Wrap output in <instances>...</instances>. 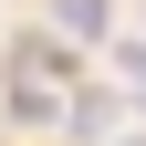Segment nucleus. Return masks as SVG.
<instances>
[{"instance_id": "obj_1", "label": "nucleus", "mask_w": 146, "mask_h": 146, "mask_svg": "<svg viewBox=\"0 0 146 146\" xmlns=\"http://www.w3.org/2000/svg\"><path fill=\"white\" fill-rule=\"evenodd\" d=\"M52 94H63L52 42H21V52H11V115H21V125H52Z\"/></svg>"}, {"instance_id": "obj_2", "label": "nucleus", "mask_w": 146, "mask_h": 146, "mask_svg": "<svg viewBox=\"0 0 146 146\" xmlns=\"http://www.w3.org/2000/svg\"><path fill=\"white\" fill-rule=\"evenodd\" d=\"M104 21H115L104 0H52V31H73V42H104Z\"/></svg>"}, {"instance_id": "obj_3", "label": "nucleus", "mask_w": 146, "mask_h": 146, "mask_svg": "<svg viewBox=\"0 0 146 146\" xmlns=\"http://www.w3.org/2000/svg\"><path fill=\"white\" fill-rule=\"evenodd\" d=\"M104 125H115V104H104V94H73V104H63V136H84V146H94Z\"/></svg>"}, {"instance_id": "obj_4", "label": "nucleus", "mask_w": 146, "mask_h": 146, "mask_svg": "<svg viewBox=\"0 0 146 146\" xmlns=\"http://www.w3.org/2000/svg\"><path fill=\"white\" fill-rule=\"evenodd\" d=\"M115 63H125V94H146V42H125Z\"/></svg>"}, {"instance_id": "obj_5", "label": "nucleus", "mask_w": 146, "mask_h": 146, "mask_svg": "<svg viewBox=\"0 0 146 146\" xmlns=\"http://www.w3.org/2000/svg\"><path fill=\"white\" fill-rule=\"evenodd\" d=\"M136 146H146V136H136Z\"/></svg>"}]
</instances>
